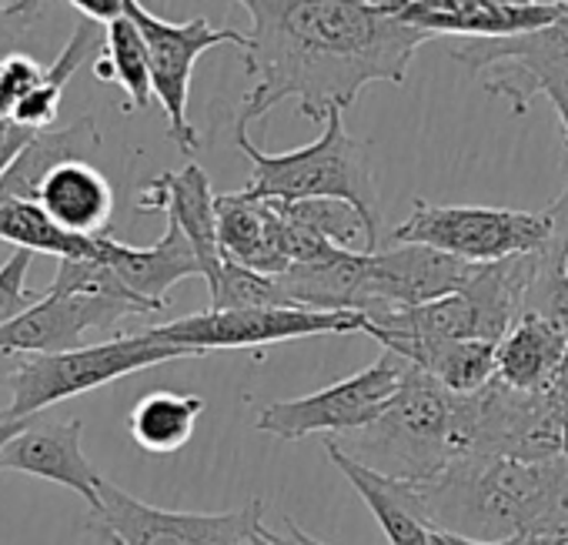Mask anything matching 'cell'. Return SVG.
Segmentation results:
<instances>
[{
	"label": "cell",
	"mask_w": 568,
	"mask_h": 545,
	"mask_svg": "<svg viewBox=\"0 0 568 545\" xmlns=\"http://www.w3.org/2000/svg\"><path fill=\"white\" fill-rule=\"evenodd\" d=\"M234 144L251 161V181L241 188L251 198L271 201H312L332 198L352 204L368 231L365 251H378V181L372 171V151L345 128V111H332L322 121V134L295 151L267 154L247 131H234Z\"/></svg>",
	"instance_id": "cell-3"
},
{
	"label": "cell",
	"mask_w": 568,
	"mask_h": 545,
	"mask_svg": "<svg viewBox=\"0 0 568 545\" xmlns=\"http://www.w3.org/2000/svg\"><path fill=\"white\" fill-rule=\"evenodd\" d=\"M101 148V131L94 118H78L58 131H38L11 161V168L0 174V198H24L38 201L44 178L64 161H88Z\"/></svg>",
	"instance_id": "cell-21"
},
{
	"label": "cell",
	"mask_w": 568,
	"mask_h": 545,
	"mask_svg": "<svg viewBox=\"0 0 568 545\" xmlns=\"http://www.w3.org/2000/svg\"><path fill=\"white\" fill-rule=\"evenodd\" d=\"M408 375V362L385 349L378 362L362 369L358 375H348L315 395L288 398V402H271L257 412V432L295 442L305 435H348L355 428H365L375 422L392 398L398 395L402 382Z\"/></svg>",
	"instance_id": "cell-6"
},
{
	"label": "cell",
	"mask_w": 568,
	"mask_h": 545,
	"mask_svg": "<svg viewBox=\"0 0 568 545\" xmlns=\"http://www.w3.org/2000/svg\"><path fill=\"white\" fill-rule=\"evenodd\" d=\"M101 238L104 234H74L61 228L38 201L24 198H0V241H8L31 254L64 258H98L101 261Z\"/></svg>",
	"instance_id": "cell-22"
},
{
	"label": "cell",
	"mask_w": 568,
	"mask_h": 545,
	"mask_svg": "<svg viewBox=\"0 0 568 545\" xmlns=\"http://www.w3.org/2000/svg\"><path fill=\"white\" fill-rule=\"evenodd\" d=\"M405 24L428 31L432 38L458 41H498L518 38L558 24L568 4H541V0H382Z\"/></svg>",
	"instance_id": "cell-12"
},
{
	"label": "cell",
	"mask_w": 568,
	"mask_h": 545,
	"mask_svg": "<svg viewBox=\"0 0 568 545\" xmlns=\"http://www.w3.org/2000/svg\"><path fill=\"white\" fill-rule=\"evenodd\" d=\"M325 452L338 465V472L355 485L362 502L372 508V515L378 518V525L388 535V545H428L435 522H432L422 482L385 475V472L352 458L332 438L325 442Z\"/></svg>",
	"instance_id": "cell-16"
},
{
	"label": "cell",
	"mask_w": 568,
	"mask_h": 545,
	"mask_svg": "<svg viewBox=\"0 0 568 545\" xmlns=\"http://www.w3.org/2000/svg\"><path fill=\"white\" fill-rule=\"evenodd\" d=\"M211 292V309H271V305H292L284 295L277 275H264V271L234 264L224 258L217 279L207 285Z\"/></svg>",
	"instance_id": "cell-26"
},
{
	"label": "cell",
	"mask_w": 568,
	"mask_h": 545,
	"mask_svg": "<svg viewBox=\"0 0 568 545\" xmlns=\"http://www.w3.org/2000/svg\"><path fill=\"white\" fill-rule=\"evenodd\" d=\"M475 395H455L408 362L392 405L348 435L332 438L352 458L408 482H435L455 458L471 452Z\"/></svg>",
	"instance_id": "cell-2"
},
{
	"label": "cell",
	"mask_w": 568,
	"mask_h": 545,
	"mask_svg": "<svg viewBox=\"0 0 568 545\" xmlns=\"http://www.w3.org/2000/svg\"><path fill=\"white\" fill-rule=\"evenodd\" d=\"M251 18L244 74L254 81L241 98L234 131L298 101V114L325 121L352 108L368 84H405L428 31L398 21L382 0H237Z\"/></svg>",
	"instance_id": "cell-1"
},
{
	"label": "cell",
	"mask_w": 568,
	"mask_h": 545,
	"mask_svg": "<svg viewBox=\"0 0 568 545\" xmlns=\"http://www.w3.org/2000/svg\"><path fill=\"white\" fill-rule=\"evenodd\" d=\"M368 315L362 312H322L302 305H271V309H207L201 315H184L168 325L151 329L161 342L181 345L194 355L224 349H257L315 335H352L365 332Z\"/></svg>",
	"instance_id": "cell-7"
},
{
	"label": "cell",
	"mask_w": 568,
	"mask_h": 545,
	"mask_svg": "<svg viewBox=\"0 0 568 545\" xmlns=\"http://www.w3.org/2000/svg\"><path fill=\"white\" fill-rule=\"evenodd\" d=\"M551 238L548 211L428 204L415 201L412 214L392 231V244H428L471 264H491L541 251Z\"/></svg>",
	"instance_id": "cell-5"
},
{
	"label": "cell",
	"mask_w": 568,
	"mask_h": 545,
	"mask_svg": "<svg viewBox=\"0 0 568 545\" xmlns=\"http://www.w3.org/2000/svg\"><path fill=\"white\" fill-rule=\"evenodd\" d=\"M98 28H101V24H94V21H84V24L74 28L71 41H68V44L61 48V54L44 68V74H41V81L34 84V91L18 104V111H14V118H11L18 128L48 131V128L58 121L61 98H64L71 78L78 74V68H81V64L98 51V44H101V31H98Z\"/></svg>",
	"instance_id": "cell-24"
},
{
	"label": "cell",
	"mask_w": 568,
	"mask_h": 545,
	"mask_svg": "<svg viewBox=\"0 0 568 545\" xmlns=\"http://www.w3.org/2000/svg\"><path fill=\"white\" fill-rule=\"evenodd\" d=\"M34 254L14 248V254L0 264V332H4L14 319H21L41 295H34L28 289V275H31Z\"/></svg>",
	"instance_id": "cell-27"
},
{
	"label": "cell",
	"mask_w": 568,
	"mask_h": 545,
	"mask_svg": "<svg viewBox=\"0 0 568 545\" xmlns=\"http://www.w3.org/2000/svg\"><path fill=\"white\" fill-rule=\"evenodd\" d=\"M38 204L74 234H108L114 214V188L91 161H64L58 164L41 191Z\"/></svg>",
	"instance_id": "cell-19"
},
{
	"label": "cell",
	"mask_w": 568,
	"mask_h": 545,
	"mask_svg": "<svg viewBox=\"0 0 568 545\" xmlns=\"http://www.w3.org/2000/svg\"><path fill=\"white\" fill-rule=\"evenodd\" d=\"M44 68L24 54V51H14L8 58H0V121H11L18 104L34 91V84L41 81Z\"/></svg>",
	"instance_id": "cell-28"
},
{
	"label": "cell",
	"mask_w": 568,
	"mask_h": 545,
	"mask_svg": "<svg viewBox=\"0 0 568 545\" xmlns=\"http://www.w3.org/2000/svg\"><path fill=\"white\" fill-rule=\"evenodd\" d=\"M154 315L151 305L124 295L48 289L21 319L0 332V355H58L81 345L88 332H108L124 319Z\"/></svg>",
	"instance_id": "cell-10"
},
{
	"label": "cell",
	"mask_w": 568,
	"mask_h": 545,
	"mask_svg": "<svg viewBox=\"0 0 568 545\" xmlns=\"http://www.w3.org/2000/svg\"><path fill=\"white\" fill-rule=\"evenodd\" d=\"M565 352L568 329L538 315H521L515 329L498 342L495 379L515 392H548Z\"/></svg>",
	"instance_id": "cell-20"
},
{
	"label": "cell",
	"mask_w": 568,
	"mask_h": 545,
	"mask_svg": "<svg viewBox=\"0 0 568 545\" xmlns=\"http://www.w3.org/2000/svg\"><path fill=\"white\" fill-rule=\"evenodd\" d=\"M201 412H204L201 395L151 392L131 408L128 428H131V438L138 442V448H144L151 455H171L191 442Z\"/></svg>",
	"instance_id": "cell-25"
},
{
	"label": "cell",
	"mask_w": 568,
	"mask_h": 545,
	"mask_svg": "<svg viewBox=\"0 0 568 545\" xmlns=\"http://www.w3.org/2000/svg\"><path fill=\"white\" fill-rule=\"evenodd\" d=\"M28 422H31V418H21V422H0V448H4V445H8V442H11V438L28 425Z\"/></svg>",
	"instance_id": "cell-35"
},
{
	"label": "cell",
	"mask_w": 568,
	"mask_h": 545,
	"mask_svg": "<svg viewBox=\"0 0 568 545\" xmlns=\"http://www.w3.org/2000/svg\"><path fill=\"white\" fill-rule=\"evenodd\" d=\"M548 101H551V108H555V114H558V121H561V134H565V144H568V88L551 91Z\"/></svg>",
	"instance_id": "cell-33"
},
{
	"label": "cell",
	"mask_w": 568,
	"mask_h": 545,
	"mask_svg": "<svg viewBox=\"0 0 568 545\" xmlns=\"http://www.w3.org/2000/svg\"><path fill=\"white\" fill-rule=\"evenodd\" d=\"M94 78L118 84L124 91V111H144L154 98L151 84V54L141 28L124 14L104 28V54L94 61Z\"/></svg>",
	"instance_id": "cell-23"
},
{
	"label": "cell",
	"mask_w": 568,
	"mask_h": 545,
	"mask_svg": "<svg viewBox=\"0 0 568 545\" xmlns=\"http://www.w3.org/2000/svg\"><path fill=\"white\" fill-rule=\"evenodd\" d=\"M14 51H18V34L8 24H0V58H8Z\"/></svg>",
	"instance_id": "cell-34"
},
{
	"label": "cell",
	"mask_w": 568,
	"mask_h": 545,
	"mask_svg": "<svg viewBox=\"0 0 568 545\" xmlns=\"http://www.w3.org/2000/svg\"><path fill=\"white\" fill-rule=\"evenodd\" d=\"M101 261H108L118 279L148 305H154L158 312L168 305V292L184 282V279H204L201 258L194 251V244L187 241V234L168 221L164 234L151 244V248H134L124 244L111 234L101 238Z\"/></svg>",
	"instance_id": "cell-17"
},
{
	"label": "cell",
	"mask_w": 568,
	"mask_h": 545,
	"mask_svg": "<svg viewBox=\"0 0 568 545\" xmlns=\"http://www.w3.org/2000/svg\"><path fill=\"white\" fill-rule=\"evenodd\" d=\"M254 545H325V542H318L308 532H302L292 518H284V532H274V528H267V522H261Z\"/></svg>",
	"instance_id": "cell-31"
},
{
	"label": "cell",
	"mask_w": 568,
	"mask_h": 545,
	"mask_svg": "<svg viewBox=\"0 0 568 545\" xmlns=\"http://www.w3.org/2000/svg\"><path fill=\"white\" fill-rule=\"evenodd\" d=\"M481 264L462 261L428 244H392L368 251L365 315L415 309L452 292H462Z\"/></svg>",
	"instance_id": "cell-11"
},
{
	"label": "cell",
	"mask_w": 568,
	"mask_h": 545,
	"mask_svg": "<svg viewBox=\"0 0 568 545\" xmlns=\"http://www.w3.org/2000/svg\"><path fill=\"white\" fill-rule=\"evenodd\" d=\"M264 522V502L251 498L234 512H171L138 502L104 478L91 525L121 545H254Z\"/></svg>",
	"instance_id": "cell-9"
},
{
	"label": "cell",
	"mask_w": 568,
	"mask_h": 545,
	"mask_svg": "<svg viewBox=\"0 0 568 545\" xmlns=\"http://www.w3.org/2000/svg\"><path fill=\"white\" fill-rule=\"evenodd\" d=\"M68 4L84 18V21H94V24H111L118 18L128 14V4L131 0H68Z\"/></svg>",
	"instance_id": "cell-30"
},
{
	"label": "cell",
	"mask_w": 568,
	"mask_h": 545,
	"mask_svg": "<svg viewBox=\"0 0 568 545\" xmlns=\"http://www.w3.org/2000/svg\"><path fill=\"white\" fill-rule=\"evenodd\" d=\"M128 18L141 28L151 54V84L154 98L168 118V134L181 148V154L194 158L201 148V138L187 118V101H191V74L194 64L201 61L204 51H214L221 44H231L237 51L247 48V34L231 28V24H211L207 18H191V21H164L151 14L141 0L128 4Z\"/></svg>",
	"instance_id": "cell-8"
},
{
	"label": "cell",
	"mask_w": 568,
	"mask_h": 545,
	"mask_svg": "<svg viewBox=\"0 0 568 545\" xmlns=\"http://www.w3.org/2000/svg\"><path fill=\"white\" fill-rule=\"evenodd\" d=\"M84 425L74 422H38L31 418L4 448H0V472H21L78 492L91 508L101 502V472L91 465L81 445Z\"/></svg>",
	"instance_id": "cell-13"
},
{
	"label": "cell",
	"mask_w": 568,
	"mask_h": 545,
	"mask_svg": "<svg viewBox=\"0 0 568 545\" xmlns=\"http://www.w3.org/2000/svg\"><path fill=\"white\" fill-rule=\"evenodd\" d=\"M217 241L227 261L264 275H284L292 268L288 221L271 198H251L244 191L217 194Z\"/></svg>",
	"instance_id": "cell-15"
},
{
	"label": "cell",
	"mask_w": 568,
	"mask_h": 545,
	"mask_svg": "<svg viewBox=\"0 0 568 545\" xmlns=\"http://www.w3.org/2000/svg\"><path fill=\"white\" fill-rule=\"evenodd\" d=\"M41 8H44V0H11V4H4V11H8L11 18H18V21L34 18Z\"/></svg>",
	"instance_id": "cell-32"
},
{
	"label": "cell",
	"mask_w": 568,
	"mask_h": 545,
	"mask_svg": "<svg viewBox=\"0 0 568 545\" xmlns=\"http://www.w3.org/2000/svg\"><path fill=\"white\" fill-rule=\"evenodd\" d=\"M174 359H197L181 345L161 342L151 329L141 335H121L98 345H78L58 355H24V362L8 379L11 405L0 408V422L34 418L38 412L61 405L74 395L91 388L111 385L124 375L174 362Z\"/></svg>",
	"instance_id": "cell-4"
},
{
	"label": "cell",
	"mask_w": 568,
	"mask_h": 545,
	"mask_svg": "<svg viewBox=\"0 0 568 545\" xmlns=\"http://www.w3.org/2000/svg\"><path fill=\"white\" fill-rule=\"evenodd\" d=\"M134 204L138 211H164L168 221H174L194 244L204 268V282L211 285L217 279V271L224 264L221 241H217V194L211 188V178L194 158L181 171H168L151 184H144Z\"/></svg>",
	"instance_id": "cell-14"
},
{
	"label": "cell",
	"mask_w": 568,
	"mask_h": 545,
	"mask_svg": "<svg viewBox=\"0 0 568 545\" xmlns=\"http://www.w3.org/2000/svg\"><path fill=\"white\" fill-rule=\"evenodd\" d=\"M0 8H4V0H0Z\"/></svg>",
	"instance_id": "cell-36"
},
{
	"label": "cell",
	"mask_w": 568,
	"mask_h": 545,
	"mask_svg": "<svg viewBox=\"0 0 568 545\" xmlns=\"http://www.w3.org/2000/svg\"><path fill=\"white\" fill-rule=\"evenodd\" d=\"M385 349L398 352L405 362L442 382L455 395H475L495 379L498 342L485 339H378Z\"/></svg>",
	"instance_id": "cell-18"
},
{
	"label": "cell",
	"mask_w": 568,
	"mask_h": 545,
	"mask_svg": "<svg viewBox=\"0 0 568 545\" xmlns=\"http://www.w3.org/2000/svg\"><path fill=\"white\" fill-rule=\"evenodd\" d=\"M548 211V218H551V238H548V244H545V254L565 271L568 275V184H565V191L558 194V201L551 204V208H545Z\"/></svg>",
	"instance_id": "cell-29"
}]
</instances>
